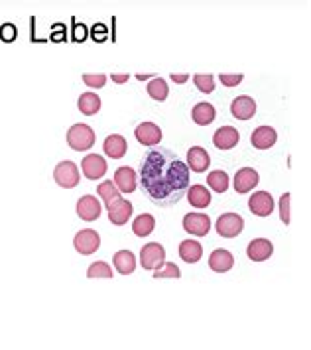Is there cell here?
<instances>
[{
  "instance_id": "obj_1",
  "label": "cell",
  "mask_w": 311,
  "mask_h": 350,
  "mask_svg": "<svg viewBox=\"0 0 311 350\" xmlns=\"http://www.w3.org/2000/svg\"><path fill=\"white\" fill-rule=\"evenodd\" d=\"M189 170L168 148H150L140 161V185L146 199L160 208L175 207L189 189Z\"/></svg>"
},
{
  "instance_id": "obj_2",
  "label": "cell",
  "mask_w": 311,
  "mask_h": 350,
  "mask_svg": "<svg viewBox=\"0 0 311 350\" xmlns=\"http://www.w3.org/2000/svg\"><path fill=\"white\" fill-rule=\"evenodd\" d=\"M67 144L75 152H87L95 146V130L89 124H73L67 130Z\"/></svg>"
},
{
  "instance_id": "obj_3",
  "label": "cell",
  "mask_w": 311,
  "mask_h": 350,
  "mask_svg": "<svg viewBox=\"0 0 311 350\" xmlns=\"http://www.w3.org/2000/svg\"><path fill=\"white\" fill-rule=\"evenodd\" d=\"M53 179H55V183H58L60 187H63V189H73V187H77L79 185L81 175H79L77 165H75L73 161L65 159V161H60V163L55 165V170H53Z\"/></svg>"
},
{
  "instance_id": "obj_4",
  "label": "cell",
  "mask_w": 311,
  "mask_h": 350,
  "mask_svg": "<svg viewBox=\"0 0 311 350\" xmlns=\"http://www.w3.org/2000/svg\"><path fill=\"white\" fill-rule=\"evenodd\" d=\"M215 228L223 239H236L245 230V219L236 213H225L217 219Z\"/></svg>"
},
{
  "instance_id": "obj_5",
  "label": "cell",
  "mask_w": 311,
  "mask_h": 350,
  "mask_svg": "<svg viewBox=\"0 0 311 350\" xmlns=\"http://www.w3.org/2000/svg\"><path fill=\"white\" fill-rule=\"evenodd\" d=\"M166 262V248L158 242H150L142 246L140 250V264L144 270H158Z\"/></svg>"
},
{
  "instance_id": "obj_6",
  "label": "cell",
  "mask_w": 311,
  "mask_h": 350,
  "mask_svg": "<svg viewBox=\"0 0 311 350\" xmlns=\"http://www.w3.org/2000/svg\"><path fill=\"white\" fill-rule=\"evenodd\" d=\"M73 246H75V250L81 256H91L99 250L101 237H99V232L93 230V228H83V230H79L77 234H75Z\"/></svg>"
},
{
  "instance_id": "obj_7",
  "label": "cell",
  "mask_w": 311,
  "mask_h": 350,
  "mask_svg": "<svg viewBox=\"0 0 311 350\" xmlns=\"http://www.w3.org/2000/svg\"><path fill=\"white\" fill-rule=\"evenodd\" d=\"M184 230L191 237H207L211 230V219L203 213H187L184 217Z\"/></svg>"
},
{
  "instance_id": "obj_8",
  "label": "cell",
  "mask_w": 311,
  "mask_h": 350,
  "mask_svg": "<svg viewBox=\"0 0 311 350\" xmlns=\"http://www.w3.org/2000/svg\"><path fill=\"white\" fill-rule=\"evenodd\" d=\"M107 211H109V221L112 224H116V226H125L128 223V219L132 217V203L130 201H126L123 197H119V199H114L110 205H107Z\"/></svg>"
},
{
  "instance_id": "obj_9",
  "label": "cell",
  "mask_w": 311,
  "mask_h": 350,
  "mask_svg": "<svg viewBox=\"0 0 311 350\" xmlns=\"http://www.w3.org/2000/svg\"><path fill=\"white\" fill-rule=\"evenodd\" d=\"M81 172H83V175L87 179L97 181V179L105 177V174H107V161L99 154H89L81 161Z\"/></svg>"
},
{
  "instance_id": "obj_10",
  "label": "cell",
  "mask_w": 311,
  "mask_h": 350,
  "mask_svg": "<svg viewBox=\"0 0 311 350\" xmlns=\"http://www.w3.org/2000/svg\"><path fill=\"white\" fill-rule=\"evenodd\" d=\"M103 207L99 203V199L95 195H83L77 201V215L79 219H83L85 223H93L101 217Z\"/></svg>"
},
{
  "instance_id": "obj_11",
  "label": "cell",
  "mask_w": 311,
  "mask_h": 350,
  "mask_svg": "<svg viewBox=\"0 0 311 350\" xmlns=\"http://www.w3.org/2000/svg\"><path fill=\"white\" fill-rule=\"evenodd\" d=\"M258 181H260V175H258L256 170H252V167H242V170H238L236 175H234V191L238 193V195L250 193L256 185H258Z\"/></svg>"
},
{
  "instance_id": "obj_12",
  "label": "cell",
  "mask_w": 311,
  "mask_h": 350,
  "mask_svg": "<svg viewBox=\"0 0 311 350\" xmlns=\"http://www.w3.org/2000/svg\"><path fill=\"white\" fill-rule=\"evenodd\" d=\"M249 208L252 215L256 217H270L274 211V199L268 191L254 193L249 199Z\"/></svg>"
},
{
  "instance_id": "obj_13",
  "label": "cell",
  "mask_w": 311,
  "mask_h": 350,
  "mask_svg": "<svg viewBox=\"0 0 311 350\" xmlns=\"http://www.w3.org/2000/svg\"><path fill=\"white\" fill-rule=\"evenodd\" d=\"M187 170L195 172V174H203L207 172V167L211 165V158L207 154V150L201 146H193L189 152H187Z\"/></svg>"
},
{
  "instance_id": "obj_14",
  "label": "cell",
  "mask_w": 311,
  "mask_h": 350,
  "mask_svg": "<svg viewBox=\"0 0 311 350\" xmlns=\"http://www.w3.org/2000/svg\"><path fill=\"white\" fill-rule=\"evenodd\" d=\"M231 114L236 120H250L256 114V103L249 95L236 96L231 103Z\"/></svg>"
},
{
  "instance_id": "obj_15",
  "label": "cell",
  "mask_w": 311,
  "mask_h": 350,
  "mask_svg": "<svg viewBox=\"0 0 311 350\" xmlns=\"http://www.w3.org/2000/svg\"><path fill=\"white\" fill-rule=\"evenodd\" d=\"M134 134H136V140L144 146H150V148H154L158 144L162 142V130L158 124L154 122H142L138 124V128L134 130Z\"/></svg>"
},
{
  "instance_id": "obj_16",
  "label": "cell",
  "mask_w": 311,
  "mask_h": 350,
  "mask_svg": "<svg viewBox=\"0 0 311 350\" xmlns=\"http://www.w3.org/2000/svg\"><path fill=\"white\" fill-rule=\"evenodd\" d=\"M250 142L256 150H270L274 144L278 142V132L272 126H258L252 132Z\"/></svg>"
},
{
  "instance_id": "obj_17",
  "label": "cell",
  "mask_w": 311,
  "mask_h": 350,
  "mask_svg": "<svg viewBox=\"0 0 311 350\" xmlns=\"http://www.w3.org/2000/svg\"><path fill=\"white\" fill-rule=\"evenodd\" d=\"M138 175L132 167H119L114 172V185L121 193H134L136 191V185H138Z\"/></svg>"
},
{
  "instance_id": "obj_18",
  "label": "cell",
  "mask_w": 311,
  "mask_h": 350,
  "mask_svg": "<svg viewBox=\"0 0 311 350\" xmlns=\"http://www.w3.org/2000/svg\"><path fill=\"white\" fill-rule=\"evenodd\" d=\"M238 140H240V134L234 126H221L213 134V144L219 150H233Z\"/></svg>"
},
{
  "instance_id": "obj_19",
  "label": "cell",
  "mask_w": 311,
  "mask_h": 350,
  "mask_svg": "<svg viewBox=\"0 0 311 350\" xmlns=\"http://www.w3.org/2000/svg\"><path fill=\"white\" fill-rule=\"evenodd\" d=\"M272 254H274V246L268 239L252 240L247 246V256L252 262H266Z\"/></svg>"
},
{
  "instance_id": "obj_20",
  "label": "cell",
  "mask_w": 311,
  "mask_h": 350,
  "mask_svg": "<svg viewBox=\"0 0 311 350\" xmlns=\"http://www.w3.org/2000/svg\"><path fill=\"white\" fill-rule=\"evenodd\" d=\"M234 266V256L229 250H223L217 248L213 250L209 256V268L217 273H225V271H231Z\"/></svg>"
},
{
  "instance_id": "obj_21",
  "label": "cell",
  "mask_w": 311,
  "mask_h": 350,
  "mask_svg": "<svg viewBox=\"0 0 311 350\" xmlns=\"http://www.w3.org/2000/svg\"><path fill=\"white\" fill-rule=\"evenodd\" d=\"M103 150L105 154L112 159H121L126 156V150H128V144L121 136V134H112V136H107V140L103 144Z\"/></svg>"
},
{
  "instance_id": "obj_22",
  "label": "cell",
  "mask_w": 311,
  "mask_h": 350,
  "mask_svg": "<svg viewBox=\"0 0 311 350\" xmlns=\"http://www.w3.org/2000/svg\"><path fill=\"white\" fill-rule=\"evenodd\" d=\"M193 122L199 126H209L215 118H217V111L211 103H197L191 111Z\"/></svg>"
},
{
  "instance_id": "obj_23",
  "label": "cell",
  "mask_w": 311,
  "mask_h": 350,
  "mask_svg": "<svg viewBox=\"0 0 311 350\" xmlns=\"http://www.w3.org/2000/svg\"><path fill=\"white\" fill-rule=\"evenodd\" d=\"M179 256L186 264H197L203 258V248L197 240H184L179 244Z\"/></svg>"
},
{
  "instance_id": "obj_24",
  "label": "cell",
  "mask_w": 311,
  "mask_h": 350,
  "mask_svg": "<svg viewBox=\"0 0 311 350\" xmlns=\"http://www.w3.org/2000/svg\"><path fill=\"white\" fill-rule=\"evenodd\" d=\"M112 262H114L116 271L123 273V275H130L136 270V258H134V254L130 250H119L114 254V258H112Z\"/></svg>"
},
{
  "instance_id": "obj_25",
  "label": "cell",
  "mask_w": 311,
  "mask_h": 350,
  "mask_svg": "<svg viewBox=\"0 0 311 350\" xmlns=\"http://www.w3.org/2000/svg\"><path fill=\"white\" fill-rule=\"evenodd\" d=\"M187 199H189L191 207L207 208L211 203V193L205 185H191L187 189Z\"/></svg>"
},
{
  "instance_id": "obj_26",
  "label": "cell",
  "mask_w": 311,
  "mask_h": 350,
  "mask_svg": "<svg viewBox=\"0 0 311 350\" xmlns=\"http://www.w3.org/2000/svg\"><path fill=\"white\" fill-rule=\"evenodd\" d=\"M154 228H156V219L152 217V215H148V213L138 215V217L134 219V223H132V232H134L136 237H140V239L150 237V234L154 232Z\"/></svg>"
},
{
  "instance_id": "obj_27",
  "label": "cell",
  "mask_w": 311,
  "mask_h": 350,
  "mask_svg": "<svg viewBox=\"0 0 311 350\" xmlns=\"http://www.w3.org/2000/svg\"><path fill=\"white\" fill-rule=\"evenodd\" d=\"M77 107L81 114L93 116V114L101 111V96L97 95V93H83V95L79 96Z\"/></svg>"
},
{
  "instance_id": "obj_28",
  "label": "cell",
  "mask_w": 311,
  "mask_h": 350,
  "mask_svg": "<svg viewBox=\"0 0 311 350\" xmlns=\"http://www.w3.org/2000/svg\"><path fill=\"white\" fill-rule=\"evenodd\" d=\"M148 95L152 96L158 103H164L168 95H170V87L168 83L162 79V77H154V79L148 83Z\"/></svg>"
},
{
  "instance_id": "obj_29",
  "label": "cell",
  "mask_w": 311,
  "mask_h": 350,
  "mask_svg": "<svg viewBox=\"0 0 311 350\" xmlns=\"http://www.w3.org/2000/svg\"><path fill=\"white\" fill-rule=\"evenodd\" d=\"M207 185L215 193L223 195L229 189V175L225 174L223 170H215V172H211V174L207 175Z\"/></svg>"
},
{
  "instance_id": "obj_30",
  "label": "cell",
  "mask_w": 311,
  "mask_h": 350,
  "mask_svg": "<svg viewBox=\"0 0 311 350\" xmlns=\"http://www.w3.org/2000/svg\"><path fill=\"white\" fill-rule=\"evenodd\" d=\"M97 193H99V197H101L107 205H110L114 199L121 197V191L116 189V185H114L112 181H103V183L97 187Z\"/></svg>"
},
{
  "instance_id": "obj_31",
  "label": "cell",
  "mask_w": 311,
  "mask_h": 350,
  "mask_svg": "<svg viewBox=\"0 0 311 350\" xmlns=\"http://www.w3.org/2000/svg\"><path fill=\"white\" fill-rule=\"evenodd\" d=\"M193 83H195V87L205 93V95H209V93H213L215 91V77L211 75V73H197L195 77H193Z\"/></svg>"
},
{
  "instance_id": "obj_32",
  "label": "cell",
  "mask_w": 311,
  "mask_h": 350,
  "mask_svg": "<svg viewBox=\"0 0 311 350\" xmlns=\"http://www.w3.org/2000/svg\"><path fill=\"white\" fill-rule=\"evenodd\" d=\"M112 268L107 262H95L87 270V278H112Z\"/></svg>"
},
{
  "instance_id": "obj_33",
  "label": "cell",
  "mask_w": 311,
  "mask_h": 350,
  "mask_svg": "<svg viewBox=\"0 0 311 350\" xmlns=\"http://www.w3.org/2000/svg\"><path fill=\"white\" fill-rule=\"evenodd\" d=\"M154 278L160 280V278H182V270L173 264V262H164L158 270H154Z\"/></svg>"
},
{
  "instance_id": "obj_34",
  "label": "cell",
  "mask_w": 311,
  "mask_h": 350,
  "mask_svg": "<svg viewBox=\"0 0 311 350\" xmlns=\"http://www.w3.org/2000/svg\"><path fill=\"white\" fill-rule=\"evenodd\" d=\"M83 83L89 85L91 89H103V87L107 85V75H103V73H97V75H93V73H85V75H83Z\"/></svg>"
},
{
  "instance_id": "obj_35",
  "label": "cell",
  "mask_w": 311,
  "mask_h": 350,
  "mask_svg": "<svg viewBox=\"0 0 311 350\" xmlns=\"http://www.w3.org/2000/svg\"><path fill=\"white\" fill-rule=\"evenodd\" d=\"M280 219L284 224H290V193H284L280 197Z\"/></svg>"
},
{
  "instance_id": "obj_36",
  "label": "cell",
  "mask_w": 311,
  "mask_h": 350,
  "mask_svg": "<svg viewBox=\"0 0 311 350\" xmlns=\"http://www.w3.org/2000/svg\"><path fill=\"white\" fill-rule=\"evenodd\" d=\"M18 30H16L14 24H2L0 26V40L2 42H14Z\"/></svg>"
},
{
  "instance_id": "obj_37",
  "label": "cell",
  "mask_w": 311,
  "mask_h": 350,
  "mask_svg": "<svg viewBox=\"0 0 311 350\" xmlns=\"http://www.w3.org/2000/svg\"><path fill=\"white\" fill-rule=\"evenodd\" d=\"M219 79H221V83H223L225 87H236V85H240V81L245 79V77H242V73H236V75L221 73V75H219Z\"/></svg>"
},
{
  "instance_id": "obj_38",
  "label": "cell",
  "mask_w": 311,
  "mask_h": 350,
  "mask_svg": "<svg viewBox=\"0 0 311 350\" xmlns=\"http://www.w3.org/2000/svg\"><path fill=\"white\" fill-rule=\"evenodd\" d=\"M107 36H109V30H107V26L105 24H95L93 26V32H91V38H93L95 42H105L107 40Z\"/></svg>"
},
{
  "instance_id": "obj_39",
  "label": "cell",
  "mask_w": 311,
  "mask_h": 350,
  "mask_svg": "<svg viewBox=\"0 0 311 350\" xmlns=\"http://www.w3.org/2000/svg\"><path fill=\"white\" fill-rule=\"evenodd\" d=\"M73 32H75V40H77V42H83V40L87 38V28H85L83 24H77V22H75V30H73Z\"/></svg>"
},
{
  "instance_id": "obj_40",
  "label": "cell",
  "mask_w": 311,
  "mask_h": 350,
  "mask_svg": "<svg viewBox=\"0 0 311 350\" xmlns=\"http://www.w3.org/2000/svg\"><path fill=\"white\" fill-rule=\"evenodd\" d=\"M187 79H189V75H187V73H184V75H179V73H171V81H173V83H177V85H184V83H187Z\"/></svg>"
},
{
  "instance_id": "obj_41",
  "label": "cell",
  "mask_w": 311,
  "mask_h": 350,
  "mask_svg": "<svg viewBox=\"0 0 311 350\" xmlns=\"http://www.w3.org/2000/svg\"><path fill=\"white\" fill-rule=\"evenodd\" d=\"M112 81H114V83H119V85H123V83L128 81V73H121V75H116V73H114V75H112Z\"/></svg>"
}]
</instances>
